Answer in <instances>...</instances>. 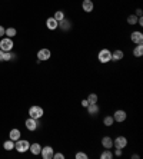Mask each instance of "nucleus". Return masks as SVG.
<instances>
[{
    "label": "nucleus",
    "instance_id": "ddd939ff",
    "mask_svg": "<svg viewBox=\"0 0 143 159\" xmlns=\"http://www.w3.org/2000/svg\"><path fill=\"white\" fill-rule=\"evenodd\" d=\"M86 109H87L89 115H97V113H99V106H97V103H89Z\"/></svg>",
    "mask_w": 143,
    "mask_h": 159
},
{
    "label": "nucleus",
    "instance_id": "6ab92c4d",
    "mask_svg": "<svg viewBox=\"0 0 143 159\" xmlns=\"http://www.w3.org/2000/svg\"><path fill=\"white\" fill-rule=\"evenodd\" d=\"M142 55H143V44L140 43L133 49V56H135V57H140Z\"/></svg>",
    "mask_w": 143,
    "mask_h": 159
},
{
    "label": "nucleus",
    "instance_id": "5701e85b",
    "mask_svg": "<svg viewBox=\"0 0 143 159\" xmlns=\"http://www.w3.org/2000/svg\"><path fill=\"white\" fill-rule=\"evenodd\" d=\"M53 17H55L56 20H57V22H60V20H63V19H65V17H66V16H65V11L57 10V11H56V13H55V16H53Z\"/></svg>",
    "mask_w": 143,
    "mask_h": 159
},
{
    "label": "nucleus",
    "instance_id": "4468645a",
    "mask_svg": "<svg viewBox=\"0 0 143 159\" xmlns=\"http://www.w3.org/2000/svg\"><path fill=\"white\" fill-rule=\"evenodd\" d=\"M102 145H103L105 149H112V146H113V139L110 136H105L102 139Z\"/></svg>",
    "mask_w": 143,
    "mask_h": 159
},
{
    "label": "nucleus",
    "instance_id": "9b49d317",
    "mask_svg": "<svg viewBox=\"0 0 143 159\" xmlns=\"http://www.w3.org/2000/svg\"><path fill=\"white\" fill-rule=\"evenodd\" d=\"M39 126V123H37V119H33V118H29L27 121H26V128H27L29 131H36Z\"/></svg>",
    "mask_w": 143,
    "mask_h": 159
},
{
    "label": "nucleus",
    "instance_id": "39448f33",
    "mask_svg": "<svg viewBox=\"0 0 143 159\" xmlns=\"http://www.w3.org/2000/svg\"><path fill=\"white\" fill-rule=\"evenodd\" d=\"M127 145V139L125 136H117L113 141V146L115 148H119V149H125Z\"/></svg>",
    "mask_w": 143,
    "mask_h": 159
},
{
    "label": "nucleus",
    "instance_id": "0eeeda50",
    "mask_svg": "<svg viewBox=\"0 0 143 159\" xmlns=\"http://www.w3.org/2000/svg\"><path fill=\"white\" fill-rule=\"evenodd\" d=\"M50 56H52V53H50V50H49V49H40V50L37 52V59H39V62H42V60H49Z\"/></svg>",
    "mask_w": 143,
    "mask_h": 159
},
{
    "label": "nucleus",
    "instance_id": "a211bd4d",
    "mask_svg": "<svg viewBox=\"0 0 143 159\" xmlns=\"http://www.w3.org/2000/svg\"><path fill=\"white\" fill-rule=\"evenodd\" d=\"M29 151H32V154L33 155H40L42 146H40V143H32V146L29 148Z\"/></svg>",
    "mask_w": 143,
    "mask_h": 159
},
{
    "label": "nucleus",
    "instance_id": "473e14b6",
    "mask_svg": "<svg viewBox=\"0 0 143 159\" xmlns=\"http://www.w3.org/2000/svg\"><path fill=\"white\" fill-rule=\"evenodd\" d=\"M5 30H6V29L3 28V26H0V37H2V36H5Z\"/></svg>",
    "mask_w": 143,
    "mask_h": 159
},
{
    "label": "nucleus",
    "instance_id": "412c9836",
    "mask_svg": "<svg viewBox=\"0 0 143 159\" xmlns=\"http://www.w3.org/2000/svg\"><path fill=\"white\" fill-rule=\"evenodd\" d=\"M3 148H5L6 151H11V149H14V141H11V139L6 141V142L3 143Z\"/></svg>",
    "mask_w": 143,
    "mask_h": 159
},
{
    "label": "nucleus",
    "instance_id": "7c9ffc66",
    "mask_svg": "<svg viewBox=\"0 0 143 159\" xmlns=\"http://www.w3.org/2000/svg\"><path fill=\"white\" fill-rule=\"evenodd\" d=\"M87 105H89L87 99H83V100H82V106H83V108H87Z\"/></svg>",
    "mask_w": 143,
    "mask_h": 159
},
{
    "label": "nucleus",
    "instance_id": "9d476101",
    "mask_svg": "<svg viewBox=\"0 0 143 159\" xmlns=\"http://www.w3.org/2000/svg\"><path fill=\"white\" fill-rule=\"evenodd\" d=\"M46 26L49 30H56V29L59 28V22L56 20L55 17H49L47 20H46Z\"/></svg>",
    "mask_w": 143,
    "mask_h": 159
},
{
    "label": "nucleus",
    "instance_id": "72a5a7b5",
    "mask_svg": "<svg viewBox=\"0 0 143 159\" xmlns=\"http://www.w3.org/2000/svg\"><path fill=\"white\" fill-rule=\"evenodd\" d=\"M115 155H116V156H120V155H122V149L116 148V152H115Z\"/></svg>",
    "mask_w": 143,
    "mask_h": 159
},
{
    "label": "nucleus",
    "instance_id": "7ed1b4c3",
    "mask_svg": "<svg viewBox=\"0 0 143 159\" xmlns=\"http://www.w3.org/2000/svg\"><path fill=\"white\" fill-rule=\"evenodd\" d=\"M97 57H99L100 63H107V62L112 60V52H110L109 49H102L99 52Z\"/></svg>",
    "mask_w": 143,
    "mask_h": 159
},
{
    "label": "nucleus",
    "instance_id": "4be33fe9",
    "mask_svg": "<svg viewBox=\"0 0 143 159\" xmlns=\"http://www.w3.org/2000/svg\"><path fill=\"white\" fill-rule=\"evenodd\" d=\"M100 158H102V159H112V158H113V154H112V151H110V149H106L105 152L100 155Z\"/></svg>",
    "mask_w": 143,
    "mask_h": 159
},
{
    "label": "nucleus",
    "instance_id": "f257e3e1",
    "mask_svg": "<svg viewBox=\"0 0 143 159\" xmlns=\"http://www.w3.org/2000/svg\"><path fill=\"white\" fill-rule=\"evenodd\" d=\"M14 148H16L17 152L24 154V152H27V151H29V148H30V143H29V141L19 139V141H16V143H14Z\"/></svg>",
    "mask_w": 143,
    "mask_h": 159
},
{
    "label": "nucleus",
    "instance_id": "c756f323",
    "mask_svg": "<svg viewBox=\"0 0 143 159\" xmlns=\"http://www.w3.org/2000/svg\"><path fill=\"white\" fill-rule=\"evenodd\" d=\"M135 15H136V16H139V17H142L143 10H142V9H136V11H135Z\"/></svg>",
    "mask_w": 143,
    "mask_h": 159
},
{
    "label": "nucleus",
    "instance_id": "b1692460",
    "mask_svg": "<svg viewBox=\"0 0 143 159\" xmlns=\"http://www.w3.org/2000/svg\"><path fill=\"white\" fill-rule=\"evenodd\" d=\"M113 122H115L113 116H106L105 119H103V123H105V126H112V125H113Z\"/></svg>",
    "mask_w": 143,
    "mask_h": 159
},
{
    "label": "nucleus",
    "instance_id": "2f4dec72",
    "mask_svg": "<svg viewBox=\"0 0 143 159\" xmlns=\"http://www.w3.org/2000/svg\"><path fill=\"white\" fill-rule=\"evenodd\" d=\"M3 59H5V52L0 49V62H3Z\"/></svg>",
    "mask_w": 143,
    "mask_h": 159
},
{
    "label": "nucleus",
    "instance_id": "cd10ccee",
    "mask_svg": "<svg viewBox=\"0 0 143 159\" xmlns=\"http://www.w3.org/2000/svg\"><path fill=\"white\" fill-rule=\"evenodd\" d=\"M11 57H13V55H11L10 52H5V59L3 60H10Z\"/></svg>",
    "mask_w": 143,
    "mask_h": 159
},
{
    "label": "nucleus",
    "instance_id": "393cba45",
    "mask_svg": "<svg viewBox=\"0 0 143 159\" xmlns=\"http://www.w3.org/2000/svg\"><path fill=\"white\" fill-rule=\"evenodd\" d=\"M127 23L129 24H138V16L136 15H130L127 17Z\"/></svg>",
    "mask_w": 143,
    "mask_h": 159
},
{
    "label": "nucleus",
    "instance_id": "c85d7f7f",
    "mask_svg": "<svg viewBox=\"0 0 143 159\" xmlns=\"http://www.w3.org/2000/svg\"><path fill=\"white\" fill-rule=\"evenodd\" d=\"M53 158L55 159H65V155L63 154H53Z\"/></svg>",
    "mask_w": 143,
    "mask_h": 159
},
{
    "label": "nucleus",
    "instance_id": "1a4fd4ad",
    "mask_svg": "<svg viewBox=\"0 0 143 159\" xmlns=\"http://www.w3.org/2000/svg\"><path fill=\"white\" fill-rule=\"evenodd\" d=\"M130 40L136 44L143 43V33L142 32H133L132 34H130Z\"/></svg>",
    "mask_w": 143,
    "mask_h": 159
},
{
    "label": "nucleus",
    "instance_id": "2eb2a0df",
    "mask_svg": "<svg viewBox=\"0 0 143 159\" xmlns=\"http://www.w3.org/2000/svg\"><path fill=\"white\" fill-rule=\"evenodd\" d=\"M59 28H60L62 30H69V29L72 28V23H70V20L65 17L63 20H60V22H59Z\"/></svg>",
    "mask_w": 143,
    "mask_h": 159
},
{
    "label": "nucleus",
    "instance_id": "dca6fc26",
    "mask_svg": "<svg viewBox=\"0 0 143 159\" xmlns=\"http://www.w3.org/2000/svg\"><path fill=\"white\" fill-rule=\"evenodd\" d=\"M125 57V53L122 52V50H115L113 53H112V60L113 62H119V60H122Z\"/></svg>",
    "mask_w": 143,
    "mask_h": 159
},
{
    "label": "nucleus",
    "instance_id": "f3484780",
    "mask_svg": "<svg viewBox=\"0 0 143 159\" xmlns=\"http://www.w3.org/2000/svg\"><path fill=\"white\" fill-rule=\"evenodd\" d=\"M20 138H22V132L19 131V129H11V131H10V139H11V141H14V142H16V141L20 139Z\"/></svg>",
    "mask_w": 143,
    "mask_h": 159
},
{
    "label": "nucleus",
    "instance_id": "aec40b11",
    "mask_svg": "<svg viewBox=\"0 0 143 159\" xmlns=\"http://www.w3.org/2000/svg\"><path fill=\"white\" fill-rule=\"evenodd\" d=\"M16 33H17V30L14 28H7L5 30V34L6 36H7V37H14V36H16Z\"/></svg>",
    "mask_w": 143,
    "mask_h": 159
},
{
    "label": "nucleus",
    "instance_id": "423d86ee",
    "mask_svg": "<svg viewBox=\"0 0 143 159\" xmlns=\"http://www.w3.org/2000/svg\"><path fill=\"white\" fill-rule=\"evenodd\" d=\"M53 154H55V151L52 146H44L40 151V155L43 156V159H53Z\"/></svg>",
    "mask_w": 143,
    "mask_h": 159
},
{
    "label": "nucleus",
    "instance_id": "6e6552de",
    "mask_svg": "<svg viewBox=\"0 0 143 159\" xmlns=\"http://www.w3.org/2000/svg\"><path fill=\"white\" fill-rule=\"evenodd\" d=\"M126 118H127V115H126V112H125V110H116L115 115H113L115 122H120V123L126 121Z\"/></svg>",
    "mask_w": 143,
    "mask_h": 159
},
{
    "label": "nucleus",
    "instance_id": "f8f14e48",
    "mask_svg": "<svg viewBox=\"0 0 143 159\" xmlns=\"http://www.w3.org/2000/svg\"><path fill=\"white\" fill-rule=\"evenodd\" d=\"M82 7H83V10L86 11V13H90V11H93V2L92 0H83V3H82Z\"/></svg>",
    "mask_w": 143,
    "mask_h": 159
},
{
    "label": "nucleus",
    "instance_id": "a878e982",
    "mask_svg": "<svg viewBox=\"0 0 143 159\" xmlns=\"http://www.w3.org/2000/svg\"><path fill=\"white\" fill-rule=\"evenodd\" d=\"M87 102L89 103H97V95L96 93H90L87 98Z\"/></svg>",
    "mask_w": 143,
    "mask_h": 159
},
{
    "label": "nucleus",
    "instance_id": "f03ea898",
    "mask_svg": "<svg viewBox=\"0 0 143 159\" xmlns=\"http://www.w3.org/2000/svg\"><path fill=\"white\" fill-rule=\"evenodd\" d=\"M29 115H30V118H33V119H40L44 115V110L40 106H32L29 109Z\"/></svg>",
    "mask_w": 143,
    "mask_h": 159
},
{
    "label": "nucleus",
    "instance_id": "20e7f679",
    "mask_svg": "<svg viewBox=\"0 0 143 159\" xmlns=\"http://www.w3.org/2000/svg\"><path fill=\"white\" fill-rule=\"evenodd\" d=\"M0 49L3 52H10L13 49V40L10 37H3L0 40Z\"/></svg>",
    "mask_w": 143,
    "mask_h": 159
},
{
    "label": "nucleus",
    "instance_id": "bb28decb",
    "mask_svg": "<svg viewBox=\"0 0 143 159\" xmlns=\"http://www.w3.org/2000/svg\"><path fill=\"white\" fill-rule=\"evenodd\" d=\"M75 158L76 159H87V155L83 154V152H77V154L75 155Z\"/></svg>",
    "mask_w": 143,
    "mask_h": 159
},
{
    "label": "nucleus",
    "instance_id": "f704fd0d",
    "mask_svg": "<svg viewBox=\"0 0 143 159\" xmlns=\"http://www.w3.org/2000/svg\"><path fill=\"white\" fill-rule=\"evenodd\" d=\"M138 24L139 26H143V17H139L138 19Z\"/></svg>",
    "mask_w": 143,
    "mask_h": 159
}]
</instances>
